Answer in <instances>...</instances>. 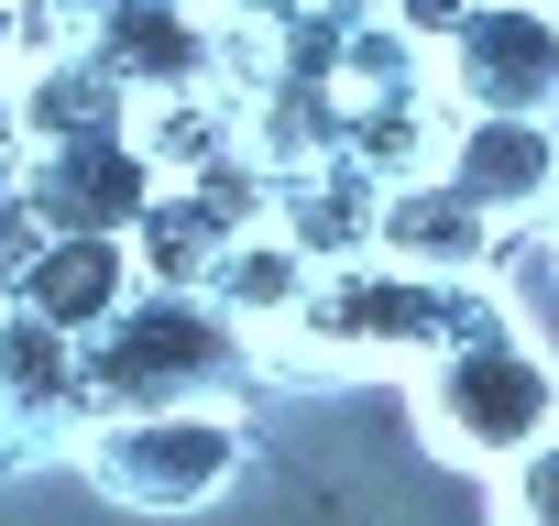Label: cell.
<instances>
[{
    "label": "cell",
    "instance_id": "cell-1",
    "mask_svg": "<svg viewBox=\"0 0 559 526\" xmlns=\"http://www.w3.org/2000/svg\"><path fill=\"white\" fill-rule=\"evenodd\" d=\"M417 384V428L439 461H472V471H504L526 439L559 428V373L537 362V340L515 330V308L493 286L461 275V308H450V340L406 373Z\"/></svg>",
    "mask_w": 559,
    "mask_h": 526
},
{
    "label": "cell",
    "instance_id": "cell-2",
    "mask_svg": "<svg viewBox=\"0 0 559 526\" xmlns=\"http://www.w3.org/2000/svg\"><path fill=\"white\" fill-rule=\"evenodd\" d=\"M450 308H461V275H417V263H395V252H341V263H319L308 275V297H297V319L286 330H263L252 340V373H417L439 340H450Z\"/></svg>",
    "mask_w": 559,
    "mask_h": 526
},
{
    "label": "cell",
    "instance_id": "cell-3",
    "mask_svg": "<svg viewBox=\"0 0 559 526\" xmlns=\"http://www.w3.org/2000/svg\"><path fill=\"white\" fill-rule=\"evenodd\" d=\"M230 373H252V330L209 297V286H143L99 340H88V406L132 417V406H198Z\"/></svg>",
    "mask_w": 559,
    "mask_h": 526
},
{
    "label": "cell",
    "instance_id": "cell-4",
    "mask_svg": "<svg viewBox=\"0 0 559 526\" xmlns=\"http://www.w3.org/2000/svg\"><path fill=\"white\" fill-rule=\"evenodd\" d=\"M241 450L252 439H241V417L219 395H198V406H132V417H99L78 439L88 482L110 504H132V515H198V504H219L241 482Z\"/></svg>",
    "mask_w": 559,
    "mask_h": 526
},
{
    "label": "cell",
    "instance_id": "cell-5",
    "mask_svg": "<svg viewBox=\"0 0 559 526\" xmlns=\"http://www.w3.org/2000/svg\"><path fill=\"white\" fill-rule=\"evenodd\" d=\"M12 187L34 198V219H45V230H143V219H154V198H165V165H154V143H143L132 121H110V132L23 143Z\"/></svg>",
    "mask_w": 559,
    "mask_h": 526
},
{
    "label": "cell",
    "instance_id": "cell-6",
    "mask_svg": "<svg viewBox=\"0 0 559 526\" xmlns=\"http://www.w3.org/2000/svg\"><path fill=\"white\" fill-rule=\"evenodd\" d=\"M99 428L88 406V340L45 308L0 297V450H78Z\"/></svg>",
    "mask_w": 559,
    "mask_h": 526
},
{
    "label": "cell",
    "instance_id": "cell-7",
    "mask_svg": "<svg viewBox=\"0 0 559 526\" xmlns=\"http://www.w3.org/2000/svg\"><path fill=\"white\" fill-rule=\"evenodd\" d=\"M450 110H559V0H483L439 45Z\"/></svg>",
    "mask_w": 559,
    "mask_h": 526
},
{
    "label": "cell",
    "instance_id": "cell-8",
    "mask_svg": "<svg viewBox=\"0 0 559 526\" xmlns=\"http://www.w3.org/2000/svg\"><path fill=\"white\" fill-rule=\"evenodd\" d=\"M439 176L483 219H559V110H450Z\"/></svg>",
    "mask_w": 559,
    "mask_h": 526
},
{
    "label": "cell",
    "instance_id": "cell-9",
    "mask_svg": "<svg viewBox=\"0 0 559 526\" xmlns=\"http://www.w3.org/2000/svg\"><path fill=\"white\" fill-rule=\"evenodd\" d=\"M78 45L132 99H187V88L219 77V12H209V0H88Z\"/></svg>",
    "mask_w": 559,
    "mask_h": 526
},
{
    "label": "cell",
    "instance_id": "cell-10",
    "mask_svg": "<svg viewBox=\"0 0 559 526\" xmlns=\"http://www.w3.org/2000/svg\"><path fill=\"white\" fill-rule=\"evenodd\" d=\"M12 297L45 308L56 330L99 340V330L143 297V252H132V230H45V252L23 263V286H12Z\"/></svg>",
    "mask_w": 559,
    "mask_h": 526
},
{
    "label": "cell",
    "instance_id": "cell-11",
    "mask_svg": "<svg viewBox=\"0 0 559 526\" xmlns=\"http://www.w3.org/2000/svg\"><path fill=\"white\" fill-rule=\"evenodd\" d=\"M493 230H504V219H483L439 165H428V176H395V187H384V208H373V252L417 263V275H483Z\"/></svg>",
    "mask_w": 559,
    "mask_h": 526
},
{
    "label": "cell",
    "instance_id": "cell-12",
    "mask_svg": "<svg viewBox=\"0 0 559 526\" xmlns=\"http://www.w3.org/2000/svg\"><path fill=\"white\" fill-rule=\"evenodd\" d=\"M308 275H319V252L286 230V219H252L230 252H219V275H209V297L263 340V330H286L297 319V297H308Z\"/></svg>",
    "mask_w": 559,
    "mask_h": 526
},
{
    "label": "cell",
    "instance_id": "cell-13",
    "mask_svg": "<svg viewBox=\"0 0 559 526\" xmlns=\"http://www.w3.org/2000/svg\"><path fill=\"white\" fill-rule=\"evenodd\" d=\"M143 99L88 56V45H56L34 77H23V143H67V132H110V121H132Z\"/></svg>",
    "mask_w": 559,
    "mask_h": 526
},
{
    "label": "cell",
    "instance_id": "cell-14",
    "mask_svg": "<svg viewBox=\"0 0 559 526\" xmlns=\"http://www.w3.org/2000/svg\"><path fill=\"white\" fill-rule=\"evenodd\" d=\"M493 515H504V526H559V428L526 439V450L493 471Z\"/></svg>",
    "mask_w": 559,
    "mask_h": 526
},
{
    "label": "cell",
    "instance_id": "cell-15",
    "mask_svg": "<svg viewBox=\"0 0 559 526\" xmlns=\"http://www.w3.org/2000/svg\"><path fill=\"white\" fill-rule=\"evenodd\" d=\"M45 252V219H34V198L23 187H0V297L23 286V263Z\"/></svg>",
    "mask_w": 559,
    "mask_h": 526
},
{
    "label": "cell",
    "instance_id": "cell-16",
    "mask_svg": "<svg viewBox=\"0 0 559 526\" xmlns=\"http://www.w3.org/2000/svg\"><path fill=\"white\" fill-rule=\"evenodd\" d=\"M472 12H483V0H395V23H406V34L428 45V56H439V45H450V34H461Z\"/></svg>",
    "mask_w": 559,
    "mask_h": 526
},
{
    "label": "cell",
    "instance_id": "cell-17",
    "mask_svg": "<svg viewBox=\"0 0 559 526\" xmlns=\"http://www.w3.org/2000/svg\"><path fill=\"white\" fill-rule=\"evenodd\" d=\"M12 165H23V88L0 77V176H12Z\"/></svg>",
    "mask_w": 559,
    "mask_h": 526
},
{
    "label": "cell",
    "instance_id": "cell-18",
    "mask_svg": "<svg viewBox=\"0 0 559 526\" xmlns=\"http://www.w3.org/2000/svg\"><path fill=\"white\" fill-rule=\"evenodd\" d=\"M12 45H23V12H12V0H0V67H12Z\"/></svg>",
    "mask_w": 559,
    "mask_h": 526
}]
</instances>
